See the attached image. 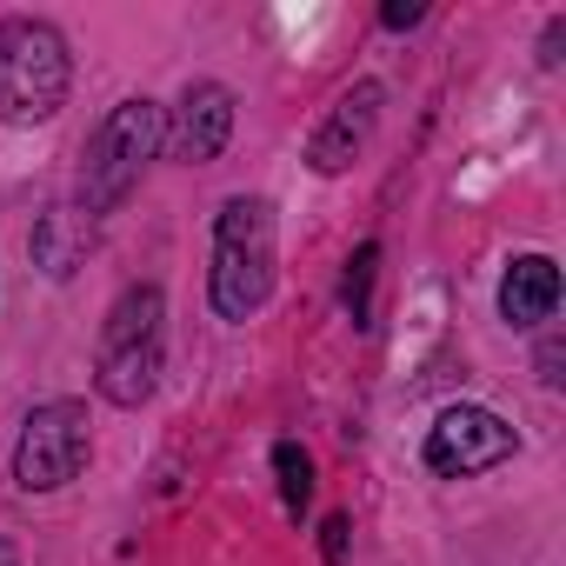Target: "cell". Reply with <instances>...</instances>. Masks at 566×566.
I'll return each instance as SVG.
<instances>
[{
	"instance_id": "obj_9",
	"label": "cell",
	"mask_w": 566,
	"mask_h": 566,
	"mask_svg": "<svg viewBox=\"0 0 566 566\" xmlns=\"http://www.w3.org/2000/svg\"><path fill=\"white\" fill-rule=\"evenodd\" d=\"M559 307V266L546 253H520L500 280V321L506 327H539Z\"/></svg>"
},
{
	"instance_id": "obj_5",
	"label": "cell",
	"mask_w": 566,
	"mask_h": 566,
	"mask_svg": "<svg viewBox=\"0 0 566 566\" xmlns=\"http://www.w3.org/2000/svg\"><path fill=\"white\" fill-rule=\"evenodd\" d=\"M87 407L81 400H48L28 413L21 447H14V480L28 493H61L81 467H87Z\"/></svg>"
},
{
	"instance_id": "obj_15",
	"label": "cell",
	"mask_w": 566,
	"mask_h": 566,
	"mask_svg": "<svg viewBox=\"0 0 566 566\" xmlns=\"http://www.w3.org/2000/svg\"><path fill=\"white\" fill-rule=\"evenodd\" d=\"M0 566H21V553H14V546H8V539H0Z\"/></svg>"
},
{
	"instance_id": "obj_3",
	"label": "cell",
	"mask_w": 566,
	"mask_h": 566,
	"mask_svg": "<svg viewBox=\"0 0 566 566\" xmlns=\"http://www.w3.org/2000/svg\"><path fill=\"white\" fill-rule=\"evenodd\" d=\"M160 147H167V114H160L147 94L120 101V107L94 127L87 160H81V207H87V220L114 213V207L140 187V167H147Z\"/></svg>"
},
{
	"instance_id": "obj_10",
	"label": "cell",
	"mask_w": 566,
	"mask_h": 566,
	"mask_svg": "<svg viewBox=\"0 0 566 566\" xmlns=\"http://www.w3.org/2000/svg\"><path fill=\"white\" fill-rule=\"evenodd\" d=\"M34 260L54 273V280H67L81 260H87V247H94V220L87 213H74V207H54V213H41V227H34Z\"/></svg>"
},
{
	"instance_id": "obj_14",
	"label": "cell",
	"mask_w": 566,
	"mask_h": 566,
	"mask_svg": "<svg viewBox=\"0 0 566 566\" xmlns=\"http://www.w3.org/2000/svg\"><path fill=\"white\" fill-rule=\"evenodd\" d=\"M427 8H420V0H387V8H380V28H413Z\"/></svg>"
},
{
	"instance_id": "obj_12",
	"label": "cell",
	"mask_w": 566,
	"mask_h": 566,
	"mask_svg": "<svg viewBox=\"0 0 566 566\" xmlns=\"http://www.w3.org/2000/svg\"><path fill=\"white\" fill-rule=\"evenodd\" d=\"M273 473H280V500H287V513H301V506L314 500V460H307L294 440L273 447Z\"/></svg>"
},
{
	"instance_id": "obj_11",
	"label": "cell",
	"mask_w": 566,
	"mask_h": 566,
	"mask_svg": "<svg viewBox=\"0 0 566 566\" xmlns=\"http://www.w3.org/2000/svg\"><path fill=\"white\" fill-rule=\"evenodd\" d=\"M374 273H380V240H360L347 260V280H340V301H347L354 327H374Z\"/></svg>"
},
{
	"instance_id": "obj_1",
	"label": "cell",
	"mask_w": 566,
	"mask_h": 566,
	"mask_svg": "<svg viewBox=\"0 0 566 566\" xmlns=\"http://www.w3.org/2000/svg\"><path fill=\"white\" fill-rule=\"evenodd\" d=\"M273 294V207L260 193H233L213 220V314L247 321Z\"/></svg>"
},
{
	"instance_id": "obj_8",
	"label": "cell",
	"mask_w": 566,
	"mask_h": 566,
	"mask_svg": "<svg viewBox=\"0 0 566 566\" xmlns=\"http://www.w3.org/2000/svg\"><path fill=\"white\" fill-rule=\"evenodd\" d=\"M227 134H233V94H227L220 81H193V87L180 94V107H174L167 154L187 160V167H207V160H220Z\"/></svg>"
},
{
	"instance_id": "obj_6",
	"label": "cell",
	"mask_w": 566,
	"mask_h": 566,
	"mask_svg": "<svg viewBox=\"0 0 566 566\" xmlns=\"http://www.w3.org/2000/svg\"><path fill=\"white\" fill-rule=\"evenodd\" d=\"M513 427L486 407H447L427 433V467L447 473V480H473V473H493L500 460H513Z\"/></svg>"
},
{
	"instance_id": "obj_4",
	"label": "cell",
	"mask_w": 566,
	"mask_h": 566,
	"mask_svg": "<svg viewBox=\"0 0 566 566\" xmlns=\"http://www.w3.org/2000/svg\"><path fill=\"white\" fill-rule=\"evenodd\" d=\"M160 321H167V301L154 280L127 287L114 307H107V327H101V354H94V387L101 400L114 407H140L160 380Z\"/></svg>"
},
{
	"instance_id": "obj_2",
	"label": "cell",
	"mask_w": 566,
	"mask_h": 566,
	"mask_svg": "<svg viewBox=\"0 0 566 566\" xmlns=\"http://www.w3.org/2000/svg\"><path fill=\"white\" fill-rule=\"evenodd\" d=\"M67 87H74V61H67L61 28H48L34 14L0 21V120L34 127V120L61 114Z\"/></svg>"
},
{
	"instance_id": "obj_7",
	"label": "cell",
	"mask_w": 566,
	"mask_h": 566,
	"mask_svg": "<svg viewBox=\"0 0 566 566\" xmlns=\"http://www.w3.org/2000/svg\"><path fill=\"white\" fill-rule=\"evenodd\" d=\"M380 81H354L340 101H334V114L314 127V140H307V167L314 174H347L354 167V154L374 140V120H380Z\"/></svg>"
},
{
	"instance_id": "obj_13",
	"label": "cell",
	"mask_w": 566,
	"mask_h": 566,
	"mask_svg": "<svg viewBox=\"0 0 566 566\" xmlns=\"http://www.w3.org/2000/svg\"><path fill=\"white\" fill-rule=\"evenodd\" d=\"M347 533H354L347 513H334V520L321 526V553H327V566H347Z\"/></svg>"
}]
</instances>
